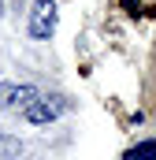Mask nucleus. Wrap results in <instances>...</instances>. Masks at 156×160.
Listing matches in <instances>:
<instances>
[{
  "label": "nucleus",
  "instance_id": "f257e3e1",
  "mask_svg": "<svg viewBox=\"0 0 156 160\" xmlns=\"http://www.w3.org/2000/svg\"><path fill=\"white\" fill-rule=\"evenodd\" d=\"M56 34V4L52 0H37L34 11H30V38L48 41Z\"/></svg>",
  "mask_w": 156,
  "mask_h": 160
},
{
  "label": "nucleus",
  "instance_id": "20e7f679",
  "mask_svg": "<svg viewBox=\"0 0 156 160\" xmlns=\"http://www.w3.org/2000/svg\"><path fill=\"white\" fill-rule=\"evenodd\" d=\"M123 160H156V138H153V142L134 145V149H126V157H123Z\"/></svg>",
  "mask_w": 156,
  "mask_h": 160
},
{
  "label": "nucleus",
  "instance_id": "f03ea898",
  "mask_svg": "<svg viewBox=\"0 0 156 160\" xmlns=\"http://www.w3.org/2000/svg\"><path fill=\"white\" fill-rule=\"evenodd\" d=\"M41 93L34 86H15V82H0V108H19V112H26L34 101H37Z\"/></svg>",
  "mask_w": 156,
  "mask_h": 160
},
{
  "label": "nucleus",
  "instance_id": "7ed1b4c3",
  "mask_svg": "<svg viewBox=\"0 0 156 160\" xmlns=\"http://www.w3.org/2000/svg\"><path fill=\"white\" fill-rule=\"evenodd\" d=\"M60 112H67V101H63V97H37L22 116H26L30 123H52Z\"/></svg>",
  "mask_w": 156,
  "mask_h": 160
},
{
  "label": "nucleus",
  "instance_id": "39448f33",
  "mask_svg": "<svg viewBox=\"0 0 156 160\" xmlns=\"http://www.w3.org/2000/svg\"><path fill=\"white\" fill-rule=\"evenodd\" d=\"M0 149H4V153H19L22 145H19V142H4V138H0Z\"/></svg>",
  "mask_w": 156,
  "mask_h": 160
}]
</instances>
